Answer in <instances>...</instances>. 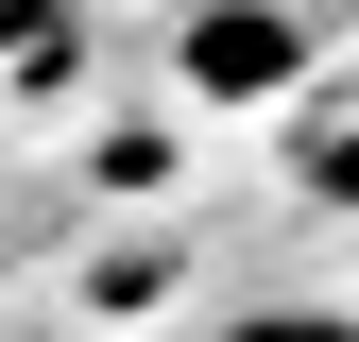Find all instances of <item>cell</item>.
Wrapping results in <instances>:
<instances>
[{"instance_id": "3", "label": "cell", "mask_w": 359, "mask_h": 342, "mask_svg": "<svg viewBox=\"0 0 359 342\" xmlns=\"http://www.w3.org/2000/svg\"><path fill=\"white\" fill-rule=\"evenodd\" d=\"M291 171H308V205H342V223H359V103H342V120H308Z\"/></svg>"}, {"instance_id": "1", "label": "cell", "mask_w": 359, "mask_h": 342, "mask_svg": "<svg viewBox=\"0 0 359 342\" xmlns=\"http://www.w3.org/2000/svg\"><path fill=\"white\" fill-rule=\"evenodd\" d=\"M189 103H291L308 86V18L291 0H189Z\"/></svg>"}, {"instance_id": "4", "label": "cell", "mask_w": 359, "mask_h": 342, "mask_svg": "<svg viewBox=\"0 0 359 342\" xmlns=\"http://www.w3.org/2000/svg\"><path fill=\"white\" fill-rule=\"evenodd\" d=\"M205 342H359V308H222Z\"/></svg>"}, {"instance_id": "2", "label": "cell", "mask_w": 359, "mask_h": 342, "mask_svg": "<svg viewBox=\"0 0 359 342\" xmlns=\"http://www.w3.org/2000/svg\"><path fill=\"white\" fill-rule=\"evenodd\" d=\"M69 69V0H0V86H52Z\"/></svg>"}]
</instances>
